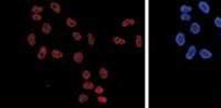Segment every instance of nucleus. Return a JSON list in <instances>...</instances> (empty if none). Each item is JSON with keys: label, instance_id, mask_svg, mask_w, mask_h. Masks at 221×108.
Wrapping results in <instances>:
<instances>
[{"label": "nucleus", "instance_id": "1", "mask_svg": "<svg viewBox=\"0 0 221 108\" xmlns=\"http://www.w3.org/2000/svg\"><path fill=\"white\" fill-rule=\"evenodd\" d=\"M196 54H198V51H197V48H196V45H193V44H191V45H189L188 49H187V51H186L185 53V59L186 60H193V57H195V55Z\"/></svg>", "mask_w": 221, "mask_h": 108}, {"label": "nucleus", "instance_id": "2", "mask_svg": "<svg viewBox=\"0 0 221 108\" xmlns=\"http://www.w3.org/2000/svg\"><path fill=\"white\" fill-rule=\"evenodd\" d=\"M198 55L200 56V59H202V60H209L212 57L213 54L208 48H200L198 50Z\"/></svg>", "mask_w": 221, "mask_h": 108}, {"label": "nucleus", "instance_id": "3", "mask_svg": "<svg viewBox=\"0 0 221 108\" xmlns=\"http://www.w3.org/2000/svg\"><path fill=\"white\" fill-rule=\"evenodd\" d=\"M175 43L177 46H182L186 43V34L182 31H178L175 36Z\"/></svg>", "mask_w": 221, "mask_h": 108}, {"label": "nucleus", "instance_id": "4", "mask_svg": "<svg viewBox=\"0 0 221 108\" xmlns=\"http://www.w3.org/2000/svg\"><path fill=\"white\" fill-rule=\"evenodd\" d=\"M198 9L200 10L202 13H209L210 12V4L208 2V1H206V0H200V1H198Z\"/></svg>", "mask_w": 221, "mask_h": 108}, {"label": "nucleus", "instance_id": "5", "mask_svg": "<svg viewBox=\"0 0 221 108\" xmlns=\"http://www.w3.org/2000/svg\"><path fill=\"white\" fill-rule=\"evenodd\" d=\"M189 32L191 33V34H199V33L201 32V24L198 22V21H193V22H191L190 23V25H189Z\"/></svg>", "mask_w": 221, "mask_h": 108}, {"label": "nucleus", "instance_id": "6", "mask_svg": "<svg viewBox=\"0 0 221 108\" xmlns=\"http://www.w3.org/2000/svg\"><path fill=\"white\" fill-rule=\"evenodd\" d=\"M72 60L74 63L77 64H82L83 61H84V53L82 51H77V52H74L72 55Z\"/></svg>", "mask_w": 221, "mask_h": 108}, {"label": "nucleus", "instance_id": "7", "mask_svg": "<svg viewBox=\"0 0 221 108\" xmlns=\"http://www.w3.org/2000/svg\"><path fill=\"white\" fill-rule=\"evenodd\" d=\"M47 55H48V48H47L45 45H42V46L39 49L38 53H36V57H38V60L43 61L44 59L47 57Z\"/></svg>", "mask_w": 221, "mask_h": 108}, {"label": "nucleus", "instance_id": "8", "mask_svg": "<svg viewBox=\"0 0 221 108\" xmlns=\"http://www.w3.org/2000/svg\"><path fill=\"white\" fill-rule=\"evenodd\" d=\"M112 42L115 45H117V46H123V45H125V44L127 43V40L125 38H123V36H115L112 38Z\"/></svg>", "mask_w": 221, "mask_h": 108}, {"label": "nucleus", "instance_id": "9", "mask_svg": "<svg viewBox=\"0 0 221 108\" xmlns=\"http://www.w3.org/2000/svg\"><path fill=\"white\" fill-rule=\"evenodd\" d=\"M51 56L54 60H61L64 57V53L60 49H52L51 50Z\"/></svg>", "mask_w": 221, "mask_h": 108}, {"label": "nucleus", "instance_id": "10", "mask_svg": "<svg viewBox=\"0 0 221 108\" xmlns=\"http://www.w3.org/2000/svg\"><path fill=\"white\" fill-rule=\"evenodd\" d=\"M52 29H53L52 24L50 23V22H48V21H45L41 25V32L43 33V34H50V33L52 32Z\"/></svg>", "mask_w": 221, "mask_h": 108}, {"label": "nucleus", "instance_id": "11", "mask_svg": "<svg viewBox=\"0 0 221 108\" xmlns=\"http://www.w3.org/2000/svg\"><path fill=\"white\" fill-rule=\"evenodd\" d=\"M49 6H50V9H51V10H52L54 13H60V12H61V9H62V7H61L60 2H58V1H51Z\"/></svg>", "mask_w": 221, "mask_h": 108}, {"label": "nucleus", "instance_id": "12", "mask_svg": "<svg viewBox=\"0 0 221 108\" xmlns=\"http://www.w3.org/2000/svg\"><path fill=\"white\" fill-rule=\"evenodd\" d=\"M27 42L30 46H34L36 44V34L34 32H30L27 36Z\"/></svg>", "mask_w": 221, "mask_h": 108}, {"label": "nucleus", "instance_id": "13", "mask_svg": "<svg viewBox=\"0 0 221 108\" xmlns=\"http://www.w3.org/2000/svg\"><path fill=\"white\" fill-rule=\"evenodd\" d=\"M137 21L135 20V19H133V18H125V19H123V21L121 22V25L122 27H124V28H127V27H131V25H134V24H136Z\"/></svg>", "mask_w": 221, "mask_h": 108}, {"label": "nucleus", "instance_id": "14", "mask_svg": "<svg viewBox=\"0 0 221 108\" xmlns=\"http://www.w3.org/2000/svg\"><path fill=\"white\" fill-rule=\"evenodd\" d=\"M98 75H100V77L102 80H107L109 75V70L105 67V66H101L100 70H98Z\"/></svg>", "mask_w": 221, "mask_h": 108}, {"label": "nucleus", "instance_id": "15", "mask_svg": "<svg viewBox=\"0 0 221 108\" xmlns=\"http://www.w3.org/2000/svg\"><path fill=\"white\" fill-rule=\"evenodd\" d=\"M65 24L68 28H75L77 25V20L75 18H72V17H68L65 19Z\"/></svg>", "mask_w": 221, "mask_h": 108}, {"label": "nucleus", "instance_id": "16", "mask_svg": "<svg viewBox=\"0 0 221 108\" xmlns=\"http://www.w3.org/2000/svg\"><path fill=\"white\" fill-rule=\"evenodd\" d=\"M144 45V39H143V36L141 34H136L135 36V46L137 49H141Z\"/></svg>", "mask_w": 221, "mask_h": 108}, {"label": "nucleus", "instance_id": "17", "mask_svg": "<svg viewBox=\"0 0 221 108\" xmlns=\"http://www.w3.org/2000/svg\"><path fill=\"white\" fill-rule=\"evenodd\" d=\"M179 11H180V13H190V12L193 11V7L190 4H182L179 7Z\"/></svg>", "mask_w": 221, "mask_h": 108}, {"label": "nucleus", "instance_id": "18", "mask_svg": "<svg viewBox=\"0 0 221 108\" xmlns=\"http://www.w3.org/2000/svg\"><path fill=\"white\" fill-rule=\"evenodd\" d=\"M82 87H83V89H86V91H94V88H95V85H94V83L93 82H91V80H84V83L82 84Z\"/></svg>", "mask_w": 221, "mask_h": 108}, {"label": "nucleus", "instance_id": "19", "mask_svg": "<svg viewBox=\"0 0 221 108\" xmlns=\"http://www.w3.org/2000/svg\"><path fill=\"white\" fill-rule=\"evenodd\" d=\"M88 95L86 94V93H81L80 95L77 96V101L80 103V104H84V103H86V101H88Z\"/></svg>", "mask_w": 221, "mask_h": 108}, {"label": "nucleus", "instance_id": "20", "mask_svg": "<svg viewBox=\"0 0 221 108\" xmlns=\"http://www.w3.org/2000/svg\"><path fill=\"white\" fill-rule=\"evenodd\" d=\"M95 40H96L95 36H94L92 32H88V45H90L91 48H93V46H94V44H95Z\"/></svg>", "mask_w": 221, "mask_h": 108}, {"label": "nucleus", "instance_id": "21", "mask_svg": "<svg viewBox=\"0 0 221 108\" xmlns=\"http://www.w3.org/2000/svg\"><path fill=\"white\" fill-rule=\"evenodd\" d=\"M43 10L44 8L42 6H40V4H33L32 7H31V13H41Z\"/></svg>", "mask_w": 221, "mask_h": 108}, {"label": "nucleus", "instance_id": "22", "mask_svg": "<svg viewBox=\"0 0 221 108\" xmlns=\"http://www.w3.org/2000/svg\"><path fill=\"white\" fill-rule=\"evenodd\" d=\"M72 38L74 41H77V42H80V41H82V39H83V36H82V33L80 32V31H73L72 32Z\"/></svg>", "mask_w": 221, "mask_h": 108}, {"label": "nucleus", "instance_id": "23", "mask_svg": "<svg viewBox=\"0 0 221 108\" xmlns=\"http://www.w3.org/2000/svg\"><path fill=\"white\" fill-rule=\"evenodd\" d=\"M91 76H92V72L88 71V70H84V71L82 72V78L84 80H88L91 78Z\"/></svg>", "mask_w": 221, "mask_h": 108}, {"label": "nucleus", "instance_id": "24", "mask_svg": "<svg viewBox=\"0 0 221 108\" xmlns=\"http://www.w3.org/2000/svg\"><path fill=\"white\" fill-rule=\"evenodd\" d=\"M179 19H180L181 21H186V22H188V21L191 20V16H190V13H180Z\"/></svg>", "mask_w": 221, "mask_h": 108}, {"label": "nucleus", "instance_id": "25", "mask_svg": "<svg viewBox=\"0 0 221 108\" xmlns=\"http://www.w3.org/2000/svg\"><path fill=\"white\" fill-rule=\"evenodd\" d=\"M96 100L98 104H106V103L109 101V98L106 96H103V95H97Z\"/></svg>", "mask_w": 221, "mask_h": 108}, {"label": "nucleus", "instance_id": "26", "mask_svg": "<svg viewBox=\"0 0 221 108\" xmlns=\"http://www.w3.org/2000/svg\"><path fill=\"white\" fill-rule=\"evenodd\" d=\"M104 92H105L104 87L101 86V85H97V86H95V88H94V93H95L96 95H102Z\"/></svg>", "mask_w": 221, "mask_h": 108}, {"label": "nucleus", "instance_id": "27", "mask_svg": "<svg viewBox=\"0 0 221 108\" xmlns=\"http://www.w3.org/2000/svg\"><path fill=\"white\" fill-rule=\"evenodd\" d=\"M213 24H214L217 28L221 29V17L220 16H217L213 19Z\"/></svg>", "mask_w": 221, "mask_h": 108}, {"label": "nucleus", "instance_id": "28", "mask_svg": "<svg viewBox=\"0 0 221 108\" xmlns=\"http://www.w3.org/2000/svg\"><path fill=\"white\" fill-rule=\"evenodd\" d=\"M31 19L33 21H41L42 20V14L41 13H31Z\"/></svg>", "mask_w": 221, "mask_h": 108}, {"label": "nucleus", "instance_id": "29", "mask_svg": "<svg viewBox=\"0 0 221 108\" xmlns=\"http://www.w3.org/2000/svg\"><path fill=\"white\" fill-rule=\"evenodd\" d=\"M219 36H220V38H221V32H220V33H219Z\"/></svg>", "mask_w": 221, "mask_h": 108}, {"label": "nucleus", "instance_id": "30", "mask_svg": "<svg viewBox=\"0 0 221 108\" xmlns=\"http://www.w3.org/2000/svg\"><path fill=\"white\" fill-rule=\"evenodd\" d=\"M220 57H221V55H220Z\"/></svg>", "mask_w": 221, "mask_h": 108}]
</instances>
